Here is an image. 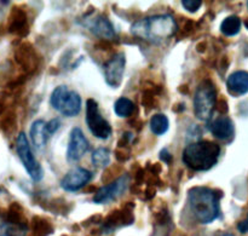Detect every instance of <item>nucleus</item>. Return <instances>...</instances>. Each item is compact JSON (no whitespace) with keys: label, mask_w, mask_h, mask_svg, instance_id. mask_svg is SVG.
Instances as JSON below:
<instances>
[{"label":"nucleus","mask_w":248,"mask_h":236,"mask_svg":"<svg viewBox=\"0 0 248 236\" xmlns=\"http://www.w3.org/2000/svg\"><path fill=\"white\" fill-rule=\"evenodd\" d=\"M222 196L220 190H213L206 187H195L189 190V207L199 223L210 224L219 217V200Z\"/></svg>","instance_id":"1"},{"label":"nucleus","mask_w":248,"mask_h":236,"mask_svg":"<svg viewBox=\"0 0 248 236\" xmlns=\"http://www.w3.org/2000/svg\"><path fill=\"white\" fill-rule=\"evenodd\" d=\"M178 26L171 15H156L135 22L131 33L149 43H162L176 34Z\"/></svg>","instance_id":"2"},{"label":"nucleus","mask_w":248,"mask_h":236,"mask_svg":"<svg viewBox=\"0 0 248 236\" xmlns=\"http://www.w3.org/2000/svg\"><path fill=\"white\" fill-rule=\"evenodd\" d=\"M219 144L210 141H200L189 144L183 152V162L193 171H208L218 161Z\"/></svg>","instance_id":"3"},{"label":"nucleus","mask_w":248,"mask_h":236,"mask_svg":"<svg viewBox=\"0 0 248 236\" xmlns=\"http://www.w3.org/2000/svg\"><path fill=\"white\" fill-rule=\"evenodd\" d=\"M217 104V90L211 80H203L198 86L194 97V110L199 120L207 121L212 118Z\"/></svg>","instance_id":"4"},{"label":"nucleus","mask_w":248,"mask_h":236,"mask_svg":"<svg viewBox=\"0 0 248 236\" xmlns=\"http://www.w3.org/2000/svg\"><path fill=\"white\" fill-rule=\"evenodd\" d=\"M50 103L53 109L68 118L77 116L81 110V97L77 92L70 91L65 85H60L53 90Z\"/></svg>","instance_id":"5"},{"label":"nucleus","mask_w":248,"mask_h":236,"mask_svg":"<svg viewBox=\"0 0 248 236\" xmlns=\"http://www.w3.org/2000/svg\"><path fill=\"white\" fill-rule=\"evenodd\" d=\"M86 124L89 130L94 137L99 140H107L111 135V126L99 111L98 104L94 99H87L86 102Z\"/></svg>","instance_id":"6"},{"label":"nucleus","mask_w":248,"mask_h":236,"mask_svg":"<svg viewBox=\"0 0 248 236\" xmlns=\"http://www.w3.org/2000/svg\"><path fill=\"white\" fill-rule=\"evenodd\" d=\"M16 150L19 159H21L22 164H23L24 169L27 170V172H28V174L31 176V178L35 182L40 181L44 176L43 169H41L40 164H39L35 160V157H34L28 140H27L26 135H24L23 132H21L17 136Z\"/></svg>","instance_id":"7"},{"label":"nucleus","mask_w":248,"mask_h":236,"mask_svg":"<svg viewBox=\"0 0 248 236\" xmlns=\"http://www.w3.org/2000/svg\"><path fill=\"white\" fill-rule=\"evenodd\" d=\"M128 183H130V176L125 173L124 176L119 177L118 179H115L114 182L99 189L96 193V195L93 196V203L103 205V204H108L110 201L116 200V199L120 198L125 193L128 187Z\"/></svg>","instance_id":"8"},{"label":"nucleus","mask_w":248,"mask_h":236,"mask_svg":"<svg viewBox=\"0 0 248 236\" xmlns=\"http://www.w3.org/2000/svg\"><path fill=\"white\" fill-rule=\"evenodd\" d=\"M124 70H125V55L119 53L104 65V78L107 84L110 87L120 86L123 82Z\"/></svg>","instance_id":"9"},{"label":"nucleus","mask_w":248,"mask_h":236,"mask_svg":"<svg viewBox=\"0 0 248 236\" xmlns=\"http://www.w3.org/2000/svg\"><path fill=\"white\" fill-rule=\"evenodd\" d=\"M89 142L82 133L81 128L74 127L70 132L69 143H68L67 157L69 161H78L81 159L89 150Z\"/></svg>","instance_id":"10"},{"label":"nucleus","mask_w":248,"mask_h":236,"mask_svg":"<svg viewBox=\"0 0 248 236\" xmlns=\"http://www.w3.org/2000/svg\"><path fill=\"white\" fill-rule=\"evenodd\" d=\"M92 178V173L82 167H77L68 172L61 181V187L65 191H77L84 188Z\"/></svg>","instance_id":"11"},{"label":"nucleus","mask_w":248,"mask_h":236,"mask_svg":"<svg viewBox=\"0 0 248 236\" xmlns=\"http://www.w3.org/2000/svg\"><path fill=\"white\" fill-rule=\"evenodd\" d=\"M210 130L216 138L220 141L232 140L234 137L235 128L232 119L228 116H219L210 126Z\"/></svg>","instance_id":"12"},{"label":"nucleus","mask_w":248,"mask_h":236,"mask_svg":"<svg viewBox=\"0 0 248 236\" xmlns=\"http://www.w3.org/2000/svg\"><path fill=\"white\" fill-rule=\"evenodd\" d=\"M227 86L229 92L234 96H242L248 92V72L237 70L229 75L227 80Z\"/></svg>","instance_id":"13"},{"label":"nucleus","mask_w":248,"mask_h":236,"mask_svg":"<svg viewBox=\"0 0 248 236\" xmlns=\"http://www.w3.org/2000/svg\"><path fill=\"white\" fill-rule=\"evenodd\" d=\"M89 28L91 29L92 33L96 34L99 38L114 39L116 35L113 24H111V22L109 21L106 16L97 17L94 21H92L91 23H90Z\"/></svg>","instance_id":"14"},{"label":"nucleus","mask_w":248,"mask_h":236,"mask_svg":"<svg viewBox=\"0 0 248 236\" xmlns=\"http://www.w3.org/2000/svg\"><path fill=\"white\" fill-rule=\"evenodd\" d=\"M133 220H135V217L132 215V211L125 208L123 211H115V212L110 213L104 222V228L111 230L118 227L132 224Z\"/></svg>","instance_id":"15"},{"label":"nucleus","mask_w":248,"mask_h":236,"mask_svg":"<svg viewBox=\"0 0 248 236\" xmlns=\"http://www.w3.org/2000/svg\"><path fill=\"white\" fill-rule=\"evenodd\" d=\"M9 31L11 33L19 34V35H23L28 31V22H27V16L24 14V11H22L21 9H15L11 12V16H10L9 21Z\"/></svg>","instance_id":"16"},{"label":"nucleus","mask_w":248,"mask_h":236,"mask_svg":"<svg viewBox=\"0 0 248 236\" xmlns=\"http://www.w3.org/2000/svg\"><path fill=\"white\" fill-rule=\"evenodd\" d=\"M31 138L36 148H41L46 144L48 135L46 132V123L44 120L34 121L31 127Z\"/></svg>","instance_id":"17"},{"label":"nucleus","mask_w":248,"mask_h":236,"mask_svg":"<svg viewBox=\"0 0 248 236\" xmlns=\"http://www.w3.org/2000/svg\"><path fill=\"white\" fill-rule=\"evenodd\" d=\"M35 52L33 51L31 46L29 44H24L21 45V47H18V50L15 53V58H16L17 62L24 67L26 69H29L31 67H35Z\"/></svg>","instance_id":"18"},{"label":"nucleus","mask_w":248,"mask_h":236,"mask_svg":"<svg viewBox=\"0 0 248 236\" xmlns=\"http://www.w3.org/2000/svg\"><path fill=\"white\" fill-rule=\"evenodd\" d=\"M240 29H241V19H240L239 16H235V15L227 17L220 24V31L225 36L236 35V34L240 33Z\"/></svg>","instance_id":"19"},{"label":"nucleus","mask_w":248,"mask_h":236,"mask_svg":"<svg viewBox=\"0 0 248 236\" xmlns=\"http://www.w3.org/2000/svg\"><path fill=\"white\" fill-rule=\"evenodd\" d=\"M170 121L165 114H155L152 119H150V130L153 133L157 136L165 135L169 131Z\"/></svg>","instance_id":"20"},{"label":"nucleus","mask_w":248,"mask_h":236,"mask_svg":"<svg viewBox=\"0 0 248 236\" xmlns=\"http://www.w3.org/2000/svg\"><path fill=\"white\" fill-rule=\"evenodd\" d=\"M114 110L115 114L120 118H128L132 115L133 110H135V104L131 99L126 98V97H121L114 104Z\"/></svg>","instance_id":"21"},{"label":"nucleus","mask_w":248,"mask_h":236,"mask_svg":"<svg viewBox=\"0 0 248 236\" xmlns=\"http://www.w3.org/2000/svg\"><path fill=\"white\" fill-rule=\"evenodd\" d=\"M31 229H33L34 236H48L53 232L52 225L43 218L35 217L31 222Z\"/></svg>","instance_id":"22"},{"label":"nucleus","mask_w":248,"mask_h":236,"mask_svg":"<svg viewBox=\"0 0 248 236\" xmlns=\"http://www.w3.org/2000/svg\"><path fill=\"white\" fill-rule=\"evenodd\" d=\"M92 164L96 167H106L110 162V152L107 148H98L92 153Z\"/></svg>","instance_id":"23"},{"label":"nucleus","mask_w":248,"mask_h":236,"mask_svg":"<svg viewBox=\"0 0 248 236\" xmlns=\"http://www.w3.org/2000/svg\"><path fill=\"white\" fill-rule=\"evenodd\" d=\"M7 222L12 223L15 225H23L24 224V218H23V212H22L21 207H19L17 204H14V205L10 206L9 211H7L6 216Z\"/></svg>","instance_id":"24"},{"label":"nucleus","mask_w":248,"mask_h":236,"mask_svg":"<svg viewBox=\"0 0 248 236\" xmlns=\"http://www.w3.org/2000/svg\"><path fill=\"white\" fill-rule=\"evenodd\" d=\"M182 5H183V7L186 11L194 14V12H196L200 9L201 5H202V1H200V0H183Z\"/></svg>","instance_id":"25"},{"label":"nucleus","mask_w":248,"mask_h":236,"mask_svg":"<svg viewBox=\"0 0 248 236\" xmlns=\"http://www.w3.org/2000/svg\"><path fill=\"white\" fill-rule=\"evenodd\" d=\"M60 126L61 121L58 120V119H52V120H50L48 123H46V132H47L48 137L52 136L53 133H56V131L60 128Z\"/></svg>","instance_id":"26"},{"label":"nucleus","mask_w":248,"mask_h":236,"mask_svg":"<svg viewBox=\"0 0 248 236\" xmlns=\"http://www.w3.org/2000/svg\"><path fill=\"white\" fill-rule=\"evenodd\" d=\"M160 159H161L164 162H166V164H171V161L173 157H172V155L170 154L169 150L162 149L161 152H160Z\"/></svg>","instance_id":"27"},{"label":"nucleus","mask_w":248,"mask_h":236,"mask_svg":"<svg viewBox=\"0 0 248 236\" xmlns=\"http://www.w3.org/2000/svg\"><path fill=\"white\" fill-rule=\"evenodd\" d=\"M216 107H217V109H218V110H219L222 114L227 113V111H228V103H227V101H225L224 98L220 99V101L218 102L217 104H216Z\"/></svg>","instance_id":"28"},{"label":"nucleus","mask_w":248,"mask_h":236,"mask_svg":"<svg viewBox=\"0 0 248 236\" xmlns=\"http://www.w3.org/2000/svg\"><path fill=\"white\" fill-rule=\"evenodd\" d=\"M237 229H239V232L242 233V234L248 233V218L246 220H242L241 223H239V225H237Z\"/></svg>","instance_id":"29"},{"label":"nucleus","mask_w":248,"mask_h":236,"mask_svg":"<svg viewBox=\"0 0 248 236\" xmlns=\"http://www.w3.org/2000/svg\"><path fill=\"white\" fill-rule=\"evenodd\" d=\"M116 159L120 160V161H125V160H127L128 157H130V154H128L127 152L124 153V152H116Z\"/></svg>","instance_id":"30"},{"label":"nucleus","mask_w":248,"mask_h":236,"mask_svg":"<svg viewBox=\"0 0 248 236\" xmlns=\"http://www.w3.org/2000/svg\"><path fill=\"white\" fill-rule=\"evenodd\" d=\"M245 26H246V28L248 29V18L245 19Z\"/></svg>","instance_id":"31"},{"label":"nucleus","mask_w":248,"mask_h":236,"mask_svg":"<svg viewBox=\"0 0 248 236\" xmlns=\"http://www.w3.org/2000/svg\"><path fill=\"white\" fill-rule=\"evenodd\" d=\"M219 236H234V235H232V234H220Z\"/></svg>","instance_id":"32"},{"label":"nucleus","mask_w":248,"mask_h":236,"mask_svg":"<svg viewBox=\"0 0 248 236\" xmlns=\"http://www.w3.org/2000/svg\"><path fill=\"white\" fill-rule=\"evenodd\" d=\"M2 109H4V108H2V104L0 103V113H1V111H2Z\"/></svg>","instance_id":"33"},{"label":"nucleus","mask_w":248,"mask_h":236,"mask_svg":"<svg viewBox=\"0 0 248 236\" xmlns=\"http://www.w3.org/2000/svg\"><path fill=\"white\" fill-rule=\"evenodd\" d=\"M247 7H248V2H247Z\"/></svg>","instance_id":"34"}]
</instances>
